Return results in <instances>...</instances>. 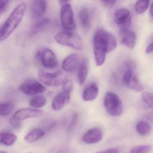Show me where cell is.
<instances>
[{
	"label": "cell",
	"mask_w": 153,
	"mask_h": 153,
	"mask_svg": "<svg viewBox=\"0 0 153 153\" xmlns=\"http://www.w3.org/2000/svg\"><path fill=\"white\" fill-rule=\"evenodd\" d=\"M46 98L42 95H37L34 97L30 100L29 104L31 107L35 108H39L45 105L46 103Z\"/></svg>",
	"instance_id": "obj_24"
},
{
	"label": "cell",
	"mask_w": 153,
	"mask_h": 153,
	"mask_svg": "<svg viewBox=\"0 0 153 153\" xmlns=\"http://www.w3.org/2000/svg\"><path fill=\"white\" fill-rule=\"evenodd\" d=\"M70 93L62 91L53 97L52 102V106L55 111L61 110L70 101Z\"/></svg>",
	"instance_id": "obj_13"
},
{
	"label": "cell",
	"mask_w": 153,
	"mask_h": 153,
	"mask_svg": "<svg viewBox=\"0 0 153 153\" xmlns=\"http://www.w3.org/2000/svg\"><path fill=\"white\" fill-rule=\"evenodd\" d=\"M59 2L61 6H62L65 5V4H67V3H69V1H59Z\"/></svg>",
	"instance_id": "obj_36"
},
{
	"label": "cell",
	"mask_w": 153,
	"mask_h": 153,
	"mask_svg": "<svg viewBox=\"0 0 153 153\" xmlns=\"http://www.w3.org/2000/svg\"><path fill=\"white\" fill-rule=\"evenodd\" d=\"M136 130L138 133L141 136H147L151 132V127L147 122L140 121L136 125Z\"/></svg>",
	"instance_id": "obj_23"
},
{
	"label": "cell",
	"mask_w": 153,
	"mask_h": 153,
	"mask_svg": "<svg viewBox=\"0 0 153 153\" xmlns=\"http://www.w3.org/2000/svg\"><path fill=\"white\" fill-rule=\"evenodd\" d=\"M94 53L97 66L102 65L105 61L106 53L115 50L117 41L111 33L104 29L96 30L93 38Z\"/></svg>",
	"instance_id": "obj_1"
},
{
	"label": "cell",
	"mask_w": 153,
	"mask_h": 153,
	"mask_svg": "<svg viewBox=\"0 0 153 153\" xmlns=\"http://www.w3.org/2000/svg\"><path fill=\"white\" fill-rule=\"evenodd\" d=\"M104 105L108 113L111 116H120L123 111L122 102L119 96L111 92L105 94L104 98Z\"/></svg>",
	"instance_id": "obj_4"
},
{
	"label": "cell",
	"mask_w": 153,
	"mask_h": 153,
	"mask_svg": "<svg viewBox=\"0 0 153 153\" xmlns=\"http://www.w3.org/2000/svg\"><path fill=\"white\" fill-rule=\"evenodd\" d=\"M149 14H150L151 17L153 18V3H151L150 6V9H149Z\"/></svg>",
	"instance_id": "obj_37"
},
{
	"label": "cell",
	"mask_w": 153,
	"mask_h": 153,
	"mask_svg": "<svg viewBox=\"0 0 153 153\" xmlns=\"http://www.w3.org/2000/svg\"><path fill=\"white\" fill-rule=\"evenodd\" d=\"M44 114V112L41 110H36L32 108H24L18 110L13 115L15 120L20 122L29 118L41 117Z\"/></svg>",
	"instance_id": "obj_11"
},
{
	"label": "cell",
	"mask_w": 153,
	"mask_h": 153,
	"mask_svg": "<svg viewBox=\"0 0 153 153\" xmlns=\"http://www.w3.org/2000/svg\"><path fill=\"white\" fill-rule=\"evenodd\" d=\"M73 82L71 80H66L63 83L62 91H66L71 93L73 89Z\"/></svg>",
	"instance_id": "obj_30"
},
{
	"label": "cell",
	"mask_w": 153,
	"mask_h": 153,
	"mask_svg": "<svg viewBox=\"0 0 153 153\" xmlns=\"http://www.w3.org/2000/svg\"><path fill=\"white\" fill-rule=\"evenodd\" d=\"M62 25L65 31H72L76 29V25L71 5L68 3L62 6L60 10Z\"/></svg>",
	"instance_id": "obj_6"
},
{
	"label": "cell",
	"mask_w": 153,
	"mask_h": 153,
	"mask_svg": "<svg viewBox=\"0 0 153 153\" xmlns=\"http://www.w3.org/2000/svg\"><path fill=\"white\" fill-rule=\"evenodd\" d=\"M37 58L45 68L53 69L58 66L57 57L53 51L51 49H45L42 51L39 52L37 54Z\"/></svg>",
	"instance_id": "obj_9"
},
{
	"label": "cell",
	"mask_w": 153,
	"mask_h": 153,
	"mask_svg": "<svg viewBox=\"0 0 153 153\" xmlns=\"http://www.w3.org/2000/svg\"><path fill=\"white\" fill-rule=\"evenodd\" d=\"M78 115L77 114H75L72 116V119H71V122L70 123L69 125L68 129L69 131H70L71 129L72 128L74 127V125H75L76 123V122L77 120Z\"/></svg>",
	"instance_id": "obj_32"
},
{
	"label": "cell",
	"mask_w": 153,
	"mask_h": 153,
	"mask_svg": "<svg viewBox=\"0 0 153 153\" xmlns=\"http://www.w3.org/2000/svg\"><path fill=\"white\" fill-rule=\"evenodd\" d=\"M15 105L11 102L0 104V115L6 116L10 113L14 109Z\"/></svg>",
	"instance_id": "obj_25"
},
{
	"label": "cell",
	"mask_w": 153,
	"mask_h": 153,
	"mask_svg": "<svg viewBox=\"0 0 153 153\" xmlns=\"http://www.w3.org/2000/svg\"><path fill=\"white\" fill-rule=\"evenodd\" d=\"M150 1H138L135 5V10L137 14H141L148 8Z\"/></svg>",
	"instance_id": "obj_26"
},
{
	"label": "cell",
	"mask_w": 153,
	"mask_h": 153,
	"mask_svg": "<svg viewBox=\"0 0 153 153\" xmlns=\"http://www.w3.org/2000/svg\"><path fill=\"white\" fill-rule=\"evenodd\" d=\"M80 62L78 55L76 53H72L63 60L62 62V69L66 72H74L79 68Z\"/></svg>",
	"instance_id": "obj_12"
},
{
	"label": "cell",
	"mask_w": 153,
	"mask_h": 153,
	"mask_svg": "<svg viewBox=\"0 0 153 153\" xmlns=\"http://www.w3.org/2000/svg\"><path fill=\"white\" fill-rule=\"evenodd\" d=\"M79 19L82 26L85 29H88L91 26V17L90 12L88 8L83 7L79 12Z\"/></svg>",
	"instance_id": "obj_19"
},
{
	"label": "cell",
	"mask_w": 153,
	"mask_h": 153,
	"mask_svg": "<svg viewBox=\"0 0 153 153\" xmlns=\"http://www.w3.org/2000/svg\"><path fill=\"white\" fill-rule=\"evenodd\" d=\"M17 137L9 132H0V144L6 146H11L16 142Z\"/></svg>",
	"instance_id": "obj_20"
},
{
	"label": "cell",
	"mask_w": 153,
	"mask_h": 153,
	"mask_svg": "<svg viewBox=\"0 0 153 153\" xmlns=\"http://www.w3.org/2000/svg\"><path fill=\"white\" fill-rule=\"evenodd\" d=\"M141 98L147 106L152 110L153 107V97L152 94L148 92H144L141 94Z\"/></svg>",
	"instance_id": "obj_28"
},
{
	"label": "cell",
	"mask_w": 153,
	"mask_h": 153,
	"mask_svg": "<svg viewBox=\"0 0 153 153\" xmlns=\"http://www.w3.org/2000/svg\"><path fill=\"white\" fill-rule=\"evenodd\" d=\"M55 41L59 44L69 46L77 50L83 48V42L79 35L72 31L59 32L54 36Z\"/></svg>",
	"instance_id": "obj_3"
},
{
	"label": "cell",
	"mask_w": 153,
	"mask_h": 153,
	"mask_svg": "<svg viewBox=\"0 0 153 153\" xmlns=\"http://www.w3.org/2000/svg\"><path fill=\"white\" fill-rule=\"evenodd\" d=\"M9 3V1L0 0V19L7 9Z\"/></svg>",
	"instance_id": "obj_29"
},
{
	"label": "cell",
	"mask_w": 153,
	"mask_h": 153,
	"mask_svg": "<svg viewBox=\"0 0 153 153\" xmlns=\"http://www.w3.org/2000/svg\"><path fill=\"white\" fill-rule=\"evenodd\" d=\"M0 153H7V152H5V151H0Z\"/></svg>",
	"instance_id": "obj_38"
},
{
	"label": "cell",
	"mask_w": 153,
	"mask_h": 153,
	"mask_svg": "<svg viewBox=\"0 0 153 153\" xmlns=\"http://www.w3.org/2000/svg\"><path fill=\"white\" fill-rule=\"evenodd\" d=\"M99 153H118V149L115 148H111L100 151Z\"/></svg>",
	"instance_id": "obj_34"
},
{
	"label": "cell",
	"mask_w": 153,
	"mask_h": 153,
	"mask_svg": "<svg viewBox=\"0 0 153 153\" xmlns=\"http://www.w3.org/2000/svg\"><path fill=\"white\" fill-rule=\"evenodd\" d=\"M10 123L13 127H14L15 128H19L20 127V125H21L20 122L15 120L12 118L10 120Z\"/></svg>",
	"instance_id": "obj_33"
},
{
	"label": "cell",
	"mask_w": 153,
	"mask_h": 153,
	"mask_svg": "<svg viewBox=\"0 0 153 153\" xmlns=\"http://www.w3.org/2000/svg\"><path fill=\"white\" fill-rule=\"evenodd\" d=\"M123 83L126 87L137 92H141L144 87L139 79L131 70H127L123 76Z\"/></svg>",
	"instance_id": "obj_10"
},
{
	"label": "cell",
	"mask_w": 153,
	"mask_h": 153,
	"mask_svg": "<svg viewBox=\"0 0 153 153\" xmlns=\"http://www.w3.org/2000/svg\"><path fill=\"white\" fill-rule=\"evenodd\" d=\"M50 22V19L47 18L39 19L32 26L30 29V34L33 36L39 33L47 25H49Z\"/></svg>",
	"instance_id": "obj_21"
},
{
	"label": "cell",
	"mask_w": 153,
	"mask_h": 153,
	"mask_svg": "<svg viewBox=\"0 0 153 153\" xmlns=\"http://www.w3.org/2000/svg\"><path fill=\"white\" fill-rule=\"evenodd\" d=\"M153 52V43H151L148 45L146 49V52L148 54H150Z\"/></svg>",
	"instance_id": "obj_35"
},
{
	"label": "cell",
	"mask_w": 153,
	"mask_h": 153,
	"mask_svg": "<svg viewBox=\"0 0 153 153\" xmlns=\"http://www.w3.org/2000/svg\"><path fill=\"white\" fill-rule=\"evenodd\" d=\"M120 34L122 43L130 49H133L136 44V34L129 30L120 32Z\"/></svg>",
	"instance_id": "obj_17"
},
{
	"label": "cell",
	"mask_w": 153,
	"mask_h": 153,
	"mask_svg": "<svg viewBox=\"0 0 153 153\" xmlns=\"http://www.w3.org/2000/svg\"><path fill=\"white\" fill-rule=\"evenodd\" d=\"M47 6V1L44 0H35L32 1L31 11L33 16L36 18H41L46 12Z\"/></svg>",
	"instance_id": "obj_15"
},
{
	"label": "cell",
	"mask_w": 153,
	"mask_h": 153,
	"mask_svg": "<svg viewBox=\"0 0 153 153\" xmlns=\"http://www.w3.org/2000/svg\"><path fill=\"white\" fill-rule=\"evenodd\" d=\"M88 71V62L86 59H84L80 62L78 71L77 79L79 85H83L85 81Z\"/></svg>",
	"instance_id": "obj_18"
},
{
	"label": "cell",
	"mask_w": 153,
	"mask_h": 153,
	"mask_svg": "<svg viewBox=\"0 0 153 153\" xmlns=\"http://www.w3.org/2000/svg\"><path fill=\"white\" fill-rule=\"evenodd\" d=\"M44 131L40 128H35L32 130L25 137V140L28 143L35 142L45 135Z\"/></svg>",
	"instance_id": "obj_22"
},
{
	"label": "cell",
	"mask_w": 153,
	"mask_h": 153,
	"mask_svg": "<svg viewBox=\"0 0 153 153\" xmlns=\"http://www.w3.org/2000/svg\"><path fill=\"white\" fill-rule=\"evenodd\" d=\"M114 21L120 32L129 30L131 24L130 11L124 8L119 9L114 14Z\"/></svg>",
	"instance_id": "obj_7"
},
{
	"label": "cell",
	"mask_w": 153,
	"mask_h": 153,
	"mask_svg": "<svg viewBox=\"0 0 153 153\" xmlns=\"http://www.w3.org/2000/svg\"><path fill=\"white\" fill-rule=\"evenodd\" d=\"M27 8V4L22 2L19 4L10 15L4 25L0 29V41L7 39L22 21Z\"/></svg>",
	"instance_id": "obj_2"
},
{
	"label": "cell",
	"mask_w": 153,
	"mask_h": 153,
	"mask_svg": "<svg viewBox=\"0 0 153 153\" xmlns=\"http://www.w3.org/2000/svg\"><path fill=\"white\" fill-rule=\"evenodd\" d=\"M38 79L41 82L50 87L60 85L67 80V76L65 72L59 71L54 73H49L43 70L39 71Z\"/></svg>",
	"instance_id": "obj_5"
},
{
	"label": "cell",
	"mask_w": 153,
	"mask_h": 153,
	"mask_svg": "<svg viewBox=\"0 0 153 153\" xmlns=\"http://www.w3.org/2000/svg\"><path fill=\"white\" fill-rule=\"evenodd\" d=\"M151 148L149 145H139L131 149L129 153H149Z\"/></svg>",
	"instance_id": "obj_27"
},
{
	"label": "cell",
	"mask_w": 153,
	"mask_h": 153,
	"mask_svg": "<svg viewBox=\"0 0 153 153\" xmlns=\"http://www.w3.org/2000/svg\"><path fill=\"white\" fill-rule=\"evenodd\" d=\"M20 90L23 94L27 95H35L44 93L46 88L35 79H28L21 84Z\"/></svg>",
	"instance_id": "obj_8"
},
{
	"label": "cell",
	"mask_w": 153,
	"mask_h": 153,
	"mask_svg": "<svg viewBox=\"0 0 153 153\" xmlns=\"http://www.w3.org/2000/svg\"><path fill=\"white\" fill-rule=\"evenodd\" d=\"M102 131L100 128H93L88 131L84 134L82 138V140L86 144H96L102 140Z\"/></svg>",
	"instance_id": "obj_14"
},
{
	"label": "cell",
	"mask_w": 153,
	"mask_h": 153,
	"mask_svg": "<svg viewBox=\"0 0 153 153\" xmlns=\"http://www.w3.org/2000/svg\"><path fill=\"white\" fill-rule=\"evenodd\" d=\"M102 6L105 7H111L114 6L116 1H101Z\"/></svg>",
	"instance_id": "obj_31"
},
{
	"label": "cell",
	"mask_w": 153,
	"mask_h": 153,
	"mask_svg": "<svg viewBox=\"0 0 153 153\" xmlns=\"http://www.w3.org/2000/svg\"><path fill=\"white\" fill-rule=\"evenodd\" d=\"M99 93L98 86L93 83L87 87L83 91L82 98L86 102L93 101L97 97Z\"/></svg>",
	"instance_id": "obj_16"
}]
</instances>
